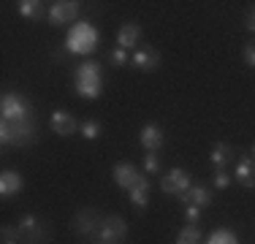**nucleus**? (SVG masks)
Returning <instances> with one entry per match:
<instances>
[{
  "label": "nucleus",
  "instance_id": "1",
  "mask_svg": "<svg viewBox=\"0 0 255 244\" xmlns=\"http://www.w3.org/2000/svg\"><path fill=\"white\" fill-rule=\"evenodd\" d=\"M0 141L3 146H33L38 141V125H35V117L27 120H3L0 122Z\"/></svg>",
  "mask_w": 255,
  "mask_h": 244
},
{
  "label": "nucleus",
  "instance_id": "2",
  "mask_svg": "<svg viewBox=\"0 0 255 244\" xmlns=\"http://www.w3.org/2000/svg\"><path fill=\"white\" fill-rule=\"evenodd\" d=\"M74 82H76V93L79 98L84 101H95L101 95V87H103V73H101V65L95 60H87L82 63L74 73Z\"/></svg>",
  "mask_w": 255,
  "mask_h": 244
},
{
  "label": "nucleus",
  "instance_id": "27",
  "mask_svg": "<svg viewBox=\"0 0 255 244\" xmlns=\"http://www.w3.org/2000/svg\"><path fill=\"white\" fill-rule=\"evenodd\" d=\"M144 171H147L149 176L160 174V157H157L155 152H147V157H144Z\"/></svg>",
  "mask_w": 255,
  "mask_h": 244
},
{
  "label": "nucleus",
  "instance_id": "4",
  "mask_svg": "<svg viewBox=\"0 0 255 244\" xmlns=\"http://www.w3.org/2000/svg\"><path fill=\"white\" fill-rule=\"evenodd\" d=\"M16 228H19L22 244H49V225L44 223L38 215H22L16 220Z\"/></svg>",
  "mask_w": 255,
  "mask_h": 244
},
{
  "label": "nucleus",
  "instance_id": "29",
  "mask_svg": "<svg viewBox=\"0 0 255 244\" xmlns=\"http://www.w3.org/2000/svg\"><path fill=\"white\" fill-rule=\"evenodd\" d=\"M242 57H245V63L250 65V68H255V41L245 44V49H242Z\"/></svg>",
  "mask_w": 255,
  "mask_h": 244
},
{
  "label": "nucleus",
  "instance_id": "5",
  "mask_svg": "<svg viewBox=\"0 0 255 244\" xmlns=\"http://www.w3.org/2000/svg\"><path fill=\"white\" fill-rule=\"evenodd\" d=\"M0 114H3V120H27V117H35V114H33V103H30L22 93H5L3 101H0Z\"/></svg>",
  "mask_w": 255,
  "mask_h": 244
},
{
  "label": "nucleus",
  "instance_id": "26",
  "mask_svg": "<svg viewBox=\"0 0 255 244\" xmlns=\"http://www.w3.org/2000/svg\"><path fill=\"white\" fill-rule=\"evenodd\" d=\"M231 182H234V176L228 174V168L215 171V176H212V187H215V190H226V187H231Z\"/></svg>",
  "mask_w": 255,
  "mask_h": 244
},
{
  "label": "nucleus",
  "instance_id": "11",
  "mask_svg": "<svg viewBox=\"0 0 255 244\" xmlns=\"http://www.w3.org/2000/svg\"><path fill=\"white\" fill-rule=\"evenodd\" d=\"M49 127L57 133V136H74V133L79 130V122L74 120L71 112L57 109V112H52V117H49Z\"/></svg>",
  "mask_w": 255,
  "mask_h": 244
},
{
  "label": "nucleus",
  "instance_id": "25",
  "mask_svg": "<svg viewBox=\"0 0 255 244\" xmlns=\"http://www.w3.org/2000/svg\"><path fill=\"white\" fill-rule=\"evenodd\" d=\"M0 242L3 244H22L19 228H16V225H3V231H0Z\"/></svg>",
  "mask_w": 255,
  "mask_h": 244
},
{
  "label": "nucleus",
  "instance_id": "8",
  "mask_svg": "<svg viewBox=\"0 0 255 244\" xmlns=\"http://www.w3.org/2000/svg\"><path fill=\"white\" fill-rule=\"evenodd\" d=\"M128 236V223L120 215H109L103 217L101 223V231H98V242H106V244H120Z\"/></svg>",
  "mask_w": 255,
  "mask_h": 244
},
{
  "label": "nucleus",
  "instance_id": "20",
  "mask_svg": "<svg viewBox=\"0 0 255 244\" xmlns=\"http://www.w3.org/2000/svg\"><path fill=\"white\" fill-rule=\"evenodd\" d=\"M182 204H196V206H209L212 204V190L206 185H193L190 190H187L185 201Z\"/></svg>",
  "mask_w": 255,
  "mask_h": 244
},
{
  "label": "nucleus",
  "instance_id": "32",
  "mask_svg": "<svg viewBox=\"0 0 255 244\" xmlns=\"http://www.w3.org/2000/svg\"><path fill=\"white\" fill-rule=\"evenodd\" d=\"M253 155H255V146H253Z\"/></svg>",
  "mask_w": 255,
  "mask_h": 244
},
{
  "label": "nucleus",
  "instance_id": "7",
  "mask_svg": "<svg viewBox=\"0 0 255 244\" xmlns=\"http://www.w3.org/2000/svg\"><path fill=\"white\" fill-rule=\"evenodd\" d=\"M101 223H103V217L98 215V209H93V206H84V209H79L74 215V231L82 236H90V239H98Z\"/></svg>",
  "mask_w": 255,
  "mask_h": 244
},
{
  "label": "nucleus",
  "instance_id": "6",
  "mask_svg": "<svg viewBox=\"0 0 255 244\" xmlns=\"http://www.w3.org/2000/svg\"><path fill=\"white\" fill-rule=\"evenodd\" d=\"M193 176L187 174L185 168H171L166 176L160 179V190L163 193H168V195H177L179 201H185V195H187V190L193 187Z\"/></svg>",
  "mask_w": 255,
  "mask_h": 244
},
{
  "label": "nucleus",
  "instance_id": "30",
  "mask_svg": "<svg viewBox=\"0 0 255 244\" xmlns=\"http://www.w3.org/2000/svg\"><path fill=\"white\" fill-rule=\"evenodd\" d=\"M245 27L250 30V33H255V5L250 11H247V16H245Z\"/></svg>",
  "mask_w": 255,
  "mask_h": 244
},
{
  "label": "nucleus",
  "instance_id": "3",
  "mask_svg": "<svg viewBox=\"0 0 255 244\" xmlns=\"http://www.w3.org/2000/svg\"><path fill=\"white\" fill-rule=\"evenodd\" d=\"M98 46V33L90 22H76L68 30V38H65V49L74 54H90Z\"/></svg>",
  "mask_w": 255,
  "mask_h": 244
},
{
  "label": "nucleus",
  "instance_id": "18",
  "mask_svg": "<svg viewBox=\"0 0 255 244\" xmlns=\"http://www.w3.org/2000/svg\"><path fill=\"white\" fill-rule=\"evenodd\" d=\"M128 195H130V204L136 206L138 212L147 209V204H149V179H147V174H144L141 179H138L136 185L128 190Z\"/></svg>",
  "mask_w": 255,
  "mask_h": 244
},
{
  "label": "nucleus",
  "instance_id": "15",
  "mask_svg": "<svg viewBox=\"0 0 255 244\" xmlns=\"http://www.w3.org/2000/svg\"><path fill=\"white\" fill-rule=\"evenodd\" d=\"M234 146L226 144V141H217L215 146H212V152H209V163L215 166V171H226L228 168V163H234Z\"/></svg>",
  "mask_w": 255,
  "mask_h": 244
},
{
  "label": "nucleus",
  "instance_id": "24",
  "mask_svg": "<svg viewBox=\"0 0 255 244\" xmlns=\"http://www.w3.org/2000/svg\"><path fill=\"white\" fill-rule=\"evenodd\" d=\"M106 60H109V65H114V68H123V65L128 63V52L125 49H120V46H114V49H109V54H106Z\"/></svg>",
  "mask_w": 255,
  "mask_h": 244
},
{
  "label": "nucleus",
  "instance_id": "22",
  "mask_svg": "<svg viewBox=\"0 0 255 244\" xmlns=\"http://www.w3.org/2000/svg\"><path fill=\"white\" fill-rule=\"evenodd\" d=\"M206 244H239V239H236L234 231L217 228V231H212V234H209V242H206Z\"/></svg>",
  "mask_w": 255,
  "mask_h": 244
},
{
  "label": "nucleus",
  "instance_id": "23",
  "mask_svg": "<svg viewBox=\"0 0 255 244\" xmlns=\"http://www.w3.org/2000/svg\"><path fill=\"white\" fill-rule=\"evenodd\" d=\"M198 242H201V231L196 225H185L177 236V244H198Z\"/></svg>",
  "mask_w": 255,
  "mask_h": 244
},
{
  "label": "nucleus",
  "instance_id": "10",
  "mask_svg": "<svg viewBox=\"0 0 255 244\" xmlns=\"http://www.w3.org/2000/svg\"><path fill=\"white\" fill-rule=\"evenodd\" d=\"M138 141L147 152H157L163 144H166V133H163L160 125H155V122H147V125L141 127V133H138Z\"/></svg>",
  "mask_w": 255,
  "mask_h": 244
},
{
  "label": "nucleus",
  "instance_id": "33",
  "mask_svg": "<svg viewBox=\"0 0 255 244\" xmlns=\"http://www.w3.org/2000/svg\"><path fill=\"white\" fill-rule=\"evenodd\" d=\"M98 244H106V242H98Z\"/></svg>",
  "mask_w": 255,
  "mask_h": 244
},
{
  "label": "nucleus",
  "instance_id": "9",
  "mask_svg": "<svg viewBox=\"0 0 255 244\" xmlns=\"http://www.w3.org/2000/svg\"><path fill=\"white\" fill-rule=\"evenodd\" d=\"M79 16V3L76 0H57V3L49 5V19L52 24H65V22H74Z\"/></svg>",
  "mask_w": 255,
  "mask_h": 244
},
{
  "label": "nucleus",
  "instance_id": "13",
  "mask_svg": "<svg viewBox=\"0 0 255 244\" xmlns=\"http://www.w3.org/2000/svg\"><path fill=\"white\" fill-rule=\"evenodd\" d=\"M141 176L144 174L133 166V163H117V166H114V182H117V187H123V190H130Z\"/></svg>",
  "mask_w": 255,
  "mask_h": 244
},
{
  "label": "nucleus",
  "instance_id": "21",
  "mask_svg": "<svg viewBox=\"0 0 255 244\" xmlns=\"http://www.w3.org/2000/svg\"><path fill=\"white\" fill-rule=\"evenodd\" d=\"M79 130H82V138H87V141H95V138L103 133V125L98 120H84L82 125H79Z\"/></svg>",
  "mask_w": 255,
  "mask_h": 244
},
{
  "label": "nucleus",
  "instance_id": "14",
  "mask_svg": "<svg viewBox=\"0 0 255 244\" xmlns=\"http://www.w3.org/2000/svg\"><path fill=\"white\" fill-rule=\"evenodd\" d=\"M25 190V179H22L19 171H3L0 174V195L11 198V195H19Z\"/></svg>",
  "mask_w": 255,
  "mask_h": 244
},
{
  "label": "nucleus",
  "instance_id": "28",
  "mask_svg": "<svg viewBox=\"0 0 255 244\" xmlns=\"http://www.w3.org/2000/svg\"><path fill=\"white\" fill-rule=\"evenodd\" d=\"M185 220H187V225H196L198 220H201V206L187 204V206H185Z\"/></svg>",
  "mask_w": 255,
  "mask_h": 244
},
{
  "label": "nucleus",
  "instance_id": "31",
  "mask_svg": "<svg viewBox=\"0 0 255 244\" xmlns=\"http://www.w3.org/2000/svg\"><path fill=\"white\" fill-rule=\"evenodd\" d=\"M65 57H68V49H65V46H60L57 52H54V60H60V63H63Z\"/></svg>",
  "mask_w": 255,
  "mask_h": 244
},
{
  "label": "nucleus",
  "instance_id": "12",
  "mask_svg": "<svg viewBox=\"0 0 255 244\" xmlns=\"http://www.w3.org/2000/svg\"><path fill=\"white\" fill-rule=\"evenodd\" d=\"M130 63L136 65L138 71H147V73H152L157 65H160V52L152 46H144V49H136L133 52V57H130Z\"/></svg>",
  "mask_w": 255,
  "mask_h": 244
},
{
  "label": "nucleus",
  "instance_id": "16",
  "mask_svg": "<svg viewBox=\"0 0 255 244\" xmlns=\"http://www.w3.org/2000/svg\"><path fill=\"white\" fill-rule=\"evenodd\" d=\"M234 182L242 187H255V160L253 157H239L234 168Z\"/></svg>",
  "mask_w": 255,
  "mask_h": 244
},
{
  "label": "nucleus",
  "instance_id": "17",
  "mask_svg": "<svg viewBox=\"0 0 255 244\" xmlns=\"http://www.w3.org/2000/svg\"><path fill=\"white\" fill-rule=\"evenodd\" d=\"M16 14L25 16V19L41 22L44 16H49V11H46V3H41V0H19L16 3Z\"/></svg>",
  "mask_w": 255,
  "mask_h": 244
},
{
  "label": "nucleus",
  "instance_id": "19",
  "mask_svg": "<svg viewBox=\"0 0 255 244\" xmlns=\"http://www.w3.org/2000/svg\"><path fill=\"white\" fill-rule=\"evenodd\" d=\"M138 38H141V27H138L136 22H125L117 33V46L128 52V49H133L138 44Z\"/></svg>",
  "mask_w": 255,
  "mask_h": 244
}]
</instances>
